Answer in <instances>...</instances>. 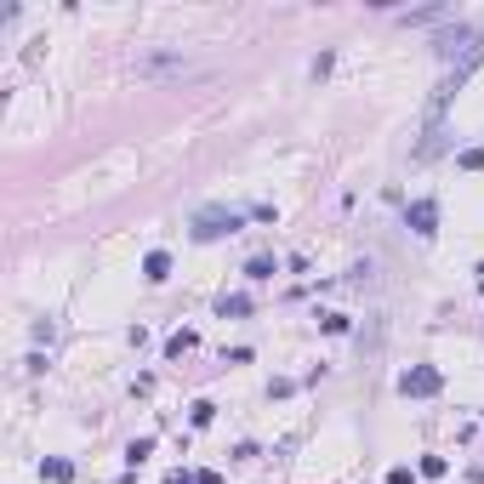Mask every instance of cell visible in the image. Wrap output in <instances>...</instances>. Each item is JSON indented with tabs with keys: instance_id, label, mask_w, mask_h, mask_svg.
I'll return each mask as SVG.
<instances>
[{
	"instance_id": "obj_1",
	"label": "cell",
	"mask_w": 484,
	"mask_h": 484,
	"mask_svg": "<svg viewBox=\"0 0 484 484\" xmlns=\"http://www.w3.org/2000/svg\"><path fill=\"white\" fill-rule=\"evenodd\" d=\"M240 223H245V211H223V205H205V211H194V240L205 245V240L240 234Z\"/></svg>"
},
{
	"instance_id": "obj_2",
	"label": "cell",
	"mask_w": 484,
	"mask_h": 484,
	"mask_svg": "<svg viewBox=\"0 0 484 484\" xmlns=\"http://www.w3.org/2000/svg\"><path fill=\"white\" fill-rule=\"evenodd\" d=\"M438 382H445V376H438L433 365H416V371L399 376V393H410V399H427V393H438Z\"/></svg>"
},
{
	"instance_id": "obj_3",
	"label": "cell",
	"mask_w": 484,
	"mask_h": 484,
	"mask_svg": "<svg viewBox=\"0 0 484 484\" xmlns=\"http://www.w3.org/2000/svg\"><path fill=\"white\" fill-rule=\"evenodd\" d=\"M405 223H410V234H422V240H433V228H438V205H433V200H410V211H405Z\"/></svg>"
},
{
	"instance_id": "obj_4",
	"label": "cell",
	"mask_w": 484,
	"mask_h": 484,
	"mask_svg": "<svg viewBox=\"0 0 484 484\" xmlns=\"http://www.w3.org/2000/svg\"><path fill=\"white\" fill-rule=\"evenodd\" d=\"M478 29H456V34H445V40H438V52H445V57H473L478 52Z\"/></svg>"
},
{
	"instance_id": "obj_5",
	"label": "cell",
	"mask_w": 484,
	"mask_h": 484,
	"mask_svg": "<svg viewBox=\"0 0 484 484\" xmlns=\"http://www.w3.org/2000/svg\"><path fill=\"white\" fill-rule=\"evenodd\" d=\"M216 314H223V319H245V314H251V296H240V291L223 296V302H216Z\"/></svg>"
},
{
	"instance_id": "obj_6",
	"label": "cell",
	"mask_w": 484,
	"mask_h": 484,
	"mask_svg": "<svg viewBox=\"0 0 484 484\" xmlns=\"http://www.w3.org/2000/svg\"><path fill=\"white\" fill-rule=\"evenodd\" d=\"M143 274H148V279L160 285V279L171 274V256H165V251H148V256H143Z\"/></svg>"
},
{
	"instance_id": "obj_7",
	"label": "cell",
	"mask_w": 484,
	"mask_h": 484,
	"mask_svg": "<svg viewBox=\"0 0 484 484\" xmlns=\"http://www.w3.org/2000/svg\"><path fill=\"white\" fill-rule=\"evenodd\" d=\"M40 478H52V484H69V478H74V467H69L63 456H52V462H40Z\"/></svg>"
},
{
	"instance_id": "obj_8",
	"label": "cell",
	"mask_w": 484,
	"mask_h": 484,
	"mask_svg": "<svg viewBox=\"0 0 484 484\" xmlns=\"http://www.w3.org/2000/svg\"><path fill=\"white\" fill-rule=\"evenodd\" d=\"M274 274H279L274 256H251V262H245V279H274Z\"/></svg>"
},
{
	"instance_id": "obj_9",
	"label": "cell",
	"mask_w": 484,
	"mask_h": 484,
	"mask_svg": "<svg viewBox=\"0 0 484 484\" xmlns=\"http://www.w3.org/2000/svg\"><path fill=\"white\" fill-rule=\"evenodd\" d=\"M148 456H154V438H131V445H125V462H131V467L148 462Z\"/></svg>"
},
{
	"instance_id": "obj_10",
	"label": "cell",
	"mask_w": 484,
	"mask_h": 484,
	"mask_svg": "<svg viewBox=\"0 0 484 484\" xmlns=\"http://www.w3.org/2000/svg\"><path fill=\"white\" fill-rule=\"evenodd\" d=\"M188 347H194V331H177V336H171V342H165V354H171V359H177V354H188Z\"/></svg>"
},
{
	"instance_id": "obj_11",
	"label": "cell",
	"mask_w": 484,
	"mask_h": 484,
	"mask_svg": "<svg viewBox=\"0 0 484 484\" xmlns=\"http://www.w3.org/2000/svg\"><path fill=\"white\" fill-rule=\"evenodd\" d=\"M211 416H216V405H211V399H200V405H194V427H205Z\"/></svg>"
},
{
	"instance_id": "obj_12",
	"label": "cell",
	"mask_w": 484,
	"mask_h": 484,
	"mask_svg": "<svg viewBox=\"0 0 484 484\" xmlns=\"http://www.w3.org/2000/svg\"><path fill=\"white\" fill-rule=\"evenodd\" d=\"M387 484H416V473L410 467H387Z\"/></svg>"
},
{
	"instance_id": "obj_13",
	"label": "cell",
	"mask_w": 484,
	"mask_h": 484,
	"mask_svg": "<svg viewBox=\"0 0 484 484\" xmlns=\"http://www.w3.org/2000/svg\"><path fill=\"white\" fill-rule=\"evenodd\" d=\"M165 484H194V473H183V467H171V473H165Z\"/></svg>"
},
{
	"instance_id": "obj_14",
	"label": "cell",
	"mask_w": 484,
	"mask_h": 484,
	"mask_svg": "<svg viewBox=\"0 0 484 484\" xmlns=\"http://www.w3.org/2000/svg\"><path fill=\"white\" fill-rule=\"evenodd\" d=\"M194 484H223V478H216V473H194Z\"/></svg>"
}]
</instances>
